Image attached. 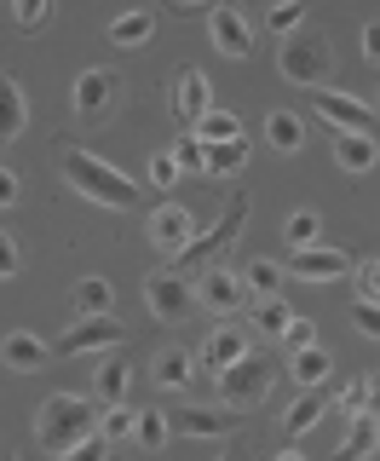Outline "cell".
<instances>
[{"mask_svg": "<svg viewBox=\"0 0 380 461\" xmlns=\"http://www.w3.org/2000/svg\"><path fill=\"white\" fill-rule=\"evenodd\" d=\"M93 432H98V403L81 398V393H52L35 410V438H41V450H47L52 461L69 456L76 444H86Z\"/></svg>", "mask_w": 380, "mask_h": 461, "instance_id": "obj_1", "label": "cell"}, {"mask_svg": "<svg viewBox=\"0 0 380 461\" xmlns=\"http://www.w3.org/2000/svg\"><path fill=\"white\" fill-rule=\"evenodd\" d=\"M64 179L76 185L86 202H98V208H115V213H133L139 208V185L127 179L122 167L98 162L93 150H64Z\"/></svg>", "mask_w": 380, "mask_h": 461, "instance_id": "obj_2", "label": "cell"}, {"mask_svg": "<svg viewBox=\"0 0 380 461\" xmlns=\"http://www.w3.org/2000/svg\"><path fill=\"white\" fill-rule=\"evenodd\" d=\"M248 208H254V202H248V191H237V196L225 202V213H219L208 230H196V237H190V249H185V254H173V266H167V271H179V277L190 283V277H202L208 266H219V254H225L231 242L242 237Z\"/></svg>", "mask_w": 380, "mask_h": 461, "instance_id": "obj_3", "label": "cell"}, {"mask_svg": "<svg viewBox=\"0 0 380 461\" xmlns=\"http://www.w3.org/2000/svg\"><path fill=\"white\" fill-rule=\"evenodd\" d=\"M329 69H334V52H329V41H317V35H288L283 47H276V76L294 81V86H323Z\"/></svg>", "mask_w": 380, "mask_h": 461, "instance_id": "obj_4", "label": "cell"}, {"mask_svg": "<svg viewBox=\"0 0 380 461\" xmlns=\"http://www.w3.org/2000/svg\"><path fill=\"white\" fill-rule=\"evenodd\" d=\"M271 381H276V364L271 357H237L231 369H219V398L231 403V410H254V403H266L271 393Z\"/></svg>", "mask_w": 380, "mask_h": 461, "instance_id": "obj_5", "label": "cell"}, {"mask_svg": "<svg viewBox=\"0 0 380 461\" xmlns=\"http://www.w3.org/2000/svg\"><path fill=\"white\" fill-rule=\"evenodd\" d=\"M122 340H127V323H115V317H81V323L64 329L58 357H98V352H115Z\"/></svg>", "mask_w": 380, "mask_h": 461, "instance_id": "obj_6", "label": "cell"}, {"mask_svg": "<svg viewBox=\"0 0 380 461\" xmlns=\"http://www.w3.org/2000/svg\"><path fill=\"white\" fill-rule=\"evenodd\" d=\"M190 283L179 277V271H150L144 277V306H150V317L156 323H185L190 317Z\"/></svg>", "mask_w": 380, "mask_h": 461, "instance_id": "obj_7", "label": "cell"}, {"mask_svg": "<svg viewBox=\"0 0 380 461\" xmlns=\"http://www.w3.org/2000/svg\"><path fill=\"white\" fill-rule=\"evenodd\" d=\"M312 110L323 115L334 133H363V139H375V110L363 104V98H352V93H312Z\"/></svg>", "mask_w": 380, "mask_h": 461, "instance_id": "obj_8", "label": "cell"}, {"mask_svg": "<svg viewBox=\"0 0 380 461\" xmlns=\"http://www.w3.org/2000/svg\"><path fill=\"white\" fill-rule=\"evenodd\" d=\"M122 98V76L115 69H81L76 76V115L81 122H104Z\"/></svg>", "mask_w": 380, "mask_h": 461, "instance_id": "obj_9", "label": "cell"}, {"mask_svg": "<svg viewBox=\"0 0 380 461\" xmlns=\"http://www.w3.org/2000/svg\"><path fill=\"white\" fill-rule=\"evenodd\" d=\"M352 266H357V259L346 249H323V242H317V249H294L283 271H288V277H305V283H334V277H346Z\"/></svg>", "mask_w": 380, "mask_h": 461, "instance_id": "obj_10", "label": "cell"}, {"mask_svg": "<svg viewBox=\"0 0 380 461\" xmlns=\"http://www.w3.org/2000/svg\"><path fill=\"white\" fill-rule=\"evenodd\" d=\"M190 237H196V213H190L185 202H162V208L150 213V242L162 254H185Z\"/></svg>", "mask_w": 380, "mask_h": 461, "instance_id": "obj_11", "label": "cell"}, {"mask_svg": "<svg viewBox=\"0 0 380 461\" xmlns=\"http://www.w3.org/2000/svg\"><path fill=\"white\" fill-rule=\"evenodd\" d=\"M208 35H213V52H225V58H248V52H254V29H248V18L237 6H213L208 12Z\"/></svg>", "mask_w": 380, "mask_h": 461, "instance_id": "obj_12", "label": "cell"}, {"mask_svg": "<svg viewBox=\"0 0 380 461\" xmlns=\"http://www.w3.org/2000/svg\"><path fill=\"white\" fill-rule=\"evenodd\" d=\"M208 110H213V104H208V76H202V69H179V76H173V115L185 122V133H190V127H196Z\"/></svg>", "mask_w": 380, "mask_h": 461, "instance_id": "obj_13", "label": "cell"}, {"mask_svg": "<svg viewBox=\"0 0 380 461\" xmlns=\"http://www.w3.org/2000/svg\"><path fill=\"white\" fill-rule=\"evenodd\" d=\"M47 357H52V346L41 340V335H29V329H12V335L0 340V364H6L12 375H35V369H47Z\"/></svg>", "mask_w": 380, "mask_h": 461, "instance_id": "obj_14", "label": "cell"}, {"mask_svg": "<svg viewBox=\"0 0 380 461\" xmlns=\"http://www.w3.org/2000/svg\"><path fill=\"white\" fill-rule=\"evenodd\" d=\"M242 294H248V288H242V277H237V271H225V266H208V271H202V288H196V300H202V306H213V312H242Z\"/></svg>", "mask_w": 380, "mask_h": 461, "instance_id": "obj_15", "label": "cell"}, {"mask_svg": "<svg viewBox=\"0 0 380 461\" xmlns=\"http://www.w3.org/2000/svg\"><path fill=\"white\" fill-rule=\"evenodd\" d=\"M167 427L179 432V438H225V432L237 427V415H225V410H167Z\"/></svg>", "mask_w": 380, "mask_h": 461, "instance_id": "obj_16", "label": "cell"}, {"mask_svg": "<svg viewBox=\"0 0 380 461\" xmlns=\"http://www.w3.org/2000/svg\"><path fill=\"white\" fill-rule=\"evenodd\" d=\"M237 357H248V335H242L237 323H225V329H213L208 346L196 352V369H213V375H219V369L237 364Z\"/></svg>", "mask_w": 380, "mask_h": 461, "instance_id": "obj_17", "label": "cell"}, {"mask_svg": "<svg viewBox=\"0 0 380 461\" xmlns=\"http://www.w3.org/2000/svg\"><path fill=\"white\" fill-rule=\"evenodd\" d=\"M93 386H98V403H122L127 398V386H133V364L127 357H115V352H104L98 357V369H93Z\"/></svg>", "mask_w": 380, "mask_h": 461, "instance_id": "obj_18", "label": "cell"}, {"mask_svg": "<svg viewBox=\"0 0 380 461\" xmlns=\"http://www.w3.org/2000/svg\"><path fill=\"white\" fill-rule=\"evenodd\" d=\"M380 450V415H352V427H346L340 450H334V461H363Z\"/></svg>", "mask_w": 380, "mask_h": 461, "instance_id": "obj_19", "label": "cell"}, {"mask_svg": "<svg viewBox=\"0 0 380 461\" xmlns=\"http://www.w3.org/2000/svg\"><path fill=\"white\" fill-rule=\"evenodd\" d=\"M323 410H329V393H323V386H305V393L294 398V410L283 415V432H288V438H300V432H312L317 421H323Z\"/></svg>", "mask_w": 380, "mask_h": 461, "instance_id": "obj_20", "label": "cell"}, {"mask_svg": "<svg viewBox=\"0 0 380 461\" xmlns=\"http://www.w3.org/2000/svg\"><path fill=\"white\" fill-rule=\"evenodd\" d=\"M190 375H196V357H190L185 346H162V352H156V381H162L167 393H185Z\"/></svg>", "mask_w": 380, "mask_h": 461, "instance_id": "obj_21", "label": "cell"}, {"mask_svg": "<svg viewBox=\"0 0 380 461\" xmlns=\"http://www.w3.org/2000/svg\"><path fill=\"white\" fill-rule=\"evenodd\" d=\"M29 122V104H23V86L12 76H0V139H18Z\"/></svg>", "mask_w": 380, "mask_h": 461, "instance_id": "obj_22", "label": "cell"}, {"mask_svg": "<svg viewBox=\"0 0 380 461\" xmlns=\"http://www.w3.org/2000/svg\"><path fill=\"white\" fill-rule=\"evenodd\" d=\"M334 162L346 173H369L380 162V150H375V139H363V133H340L334 139Z\"/></svg>", "mask_w": 380, "mask_h": 461, "instance_id": "obj_23", "label": "cell"}, {"mask_svg": "<svg viewBox=\"0 0 380 461\" xmlns=\"http://www.w3.org/2000/svg\"><path fill=\"white\" fill-rule=\"evenodd\" d=\"M242 167H248V139L208 144V167H202V173H213V179H231V173H242Z\"/></svg>", "mask_w": 380, "mask_h": 461, "instance_id": "obj_24", "label": "cell"}, {"mask_svg": "<svg viewBox=\"0 0 380 461\" xmlns=\"http://www.w3.org/2000/svg\"><path fill=\"white\" fill-rule=\"evenodd\" d=\"M150 35H156V18H150V12H122V18L110 23V47H144Z\"/></svg>", "mask_w": 380, "mask_h": 461, "instance_id": "obj_25", "label": "cell"}, {"mask_svg": "<svg viewBox=\"0 0 380 461\" xmlns=\"http://www.w3.org/2000/svg\"><path fill=\"white\" fill-rule=\"evenodd\" d=\"M283 277H288V271L276 266V259H248V271H242V288H254L259 300H276V294H283Z\"/></svg>", "mask_w": 380, "mask_h": 461, "instance_id": "obj_26", "label": "cell"}, {"mask_svg": "<svg viewBox=\"0 0 380 461\" xmlns=\"http://www.w3.org/2000/svg\"><path fill=\"white\" fill-rule=\"evenodd\" d=\"M110 306H115V288L104 277H81L76 283V312L81 317H110Z\"/></svg>", "mask_w": 380, "mask_h": 461, "instance_id": "obj_27", "label": "cell"}, {"mask_svg": "<svg viewBox=\"0 0 380 461\" xmlns=\"http://www.w3.org/2000/svg\"><path fill=\"white\" fill-rule=\"evenodd\" d=\"M190 133H196L202 144H225V139H242V122L231 110H208L196 127H190Z\"/></svg>", "mask_w": 380, "mask_h": 461, "instance_id": "obj_28", "label": "cell"}, {"mask_svg": "<svg viewBox=\"0 0 380 461\" xmlns=\"http://www.w3.org/2000/svg\"><path fill=\"white\" fill-rule=\"evenodd\" d=\"M167 438H173L167 410H139V427H133V444H139V450H162Z\"/></svg>", "mask_w": 380, "mask_h": 461, "instance_id": "obj_29", "label": "cell"}, {"mask_svg": "<svg viewBox=\"0 0 380 461\" xmlns=\"http://www.w3.org/2000/svg\"><path fill=\"white\" fill-rule=\"evenodd\" d=\"M288 375H294L300 386H323L329 381V352L323 346H305V352H294V369Z\"/></svg>", "mask_w": 380, "mask_h": 461, "instance_id": "obj_30", "label": "cell"}, {"mask_svg": "<svg viewBox=\"0 0 380 461\" xmlns=\"http://www.w3.org/2000/svg\"><path fill=\"white\" fill-rule=\"evenodd\" d=\"M248 317H254V329H259V335H276V340H283V329L294 323V312L283 306V294H276V300H259V306L248 312Z\"/></svg>", "mask_w": 380, "mask_h": 461, "instance_id": "obj_31", "label": "cell"}, {"mask_svg": "<svg viewBox=\"0 0 380 461\" xmlns=\"http://www.w3.org/2000/svg\"><path fill=\"white\" fill-rule=\"evenodd\" d=\"M266 139L276 144V150H300L305 144V127H300V115H288V110H276L271 122H266Z\"/></svg>", "mask_w": 380, "mask_h": 461, "instance_id": "obj_32", "label": "cell"}, {"mask_svg": "<svg viewBox=\"0 0 380 461\" xmlns=\"http://www.w3.org/2000/svg\"><path fill=\"white\" fill-rule=\"evenodd\" d=\"M133 427H139V410H127V403H110L104 410V421H98V432L115 444V438H133Z\"/></svg>", "mask_w": 380, "mask_h": 461, "instance_id": "obj_33", "label": "cell"}, {"mask_svg": "<svg viewBox=\"0 0 380 461\" xmlns=\"http://www.w3.org/2000/svg\"><path fill=\"white\" fill-rule=\"evenodd\" d=\"M266 23H271V35H276V41H288V35H300L305 6H300V0H288V6H271V12H266Z\"/></svg>", "mask_w": 380, "mask_h": 461, "instance_id": "obj_34", "label": "cell"}, {"mask_svg": "<svg viewBox=\"0 0 380 461\" xmlns=\"http://www.w3.org/2000/svg\"><path fill=\"white\" fill-rule=\"evenodd\" d=\"M283 237L294 242V249H317V213L312 208H300V213H288V225H283Z\"/></svg>", "mask_w": 380, "mask_h": 461, "instance_id": "obj_35", "label": "cell"}, {"mask_svg": "<svg viewBox=\"0 0 380 461\" xmlns=\"http://www.w3.org/2000/svg\"><path fill=\"white\" fill-rule=\"evenodd\" d=\"M173 162H179V173H202L208 167V144H202L196 133H185L179 144H173Z\"/></svg>", "mask_w": 380, "mask_h": 461, "instance_id": "obj_36", "label": "cell"}, {"mask_svg": "<svg viewBox=\"0 0 380 461\" xmlns=\"http://www.w3.org/2000/svg\"><path fill=\"white\" fill-rule=\"evenodd\" d=\"M352 277H357V300H375L380 306V259H357Z\"/></svg>", "mask_w": 380, "mask_h": 461, "instance_id": "obj_37", "label": "cell"}, {"mask_svg": "<svg viewBox=\"0 0 380 461\" xmlns=\"http://www.w3.org/2000/svg\"><path fill=\"white\" fill-rule=\"evenodd\" d=\"M334 403H340L346 415H369V381H346L340 393H334Z\"/></svg>", "mask_w": 380, "mask_h": 461, "instance_id": "obj_38", "label": "cell"}, {"mask_svg": "<svg viewBox=\"0 0 380 461\" xmlns=\"http://www.w3.org/2000/svg\"><path fill=\"white\" fill-rule=\"evenodd\" d=\"M283 346H288V357L305 352V346H317V323H305V317H294V323L283 329Z\"/></svg>", "mask_w": 380, "mask_h": 461, "instance_id": "obj_39", "label": "cell"}, {"mask_svg": "<svg viewBox=\"0 0 380 461\" xmlns=\"http://www.w3.org/2000/svg\"><path fill=\"white\" fill-rule=\"evenodd\" d=\"M58 461H110V438H104V432H93L86 444H76V450L58 456Z\"/></svg>", "mask_w": 380, "mask_h": 461, "instance_id": "obj_40", "label": "cell"}, {"mask_svg": "<svg viewBox=\"0 0 380 461\" xmlns=\"http://www.w3.org/2000/svg\"><path fill=\"white\" fill-rule=\"evenodd\" d=\"M352 323H357V335L380 340V306H375V300H357V306H352Z\"/></svg>", "mask_w": 380, "mask_h": 461, "instance_id": "obj_41", "label": "cell"}, {"mask_svg": "<svg viewBox=\"0 0 380 461\" xmlns=\"http://www.w3.org/2000/svg\"><path fill=\"white\" fill-rule=\"evenodd\" d=\"M12 18H18V29H41V23H47V0H18Z\"/></svg>", "mask_w": 380, "mask_h": 461, "instance_id": "obj_42", "label": "cell"}, {"mask_svg": "<svg viewBox=\"0 0 380 461\" xmlns=\"http://www.w3.org/2000/svg\"><path fill=\"white\" fill-rule=\"evenodd\" d=\"M18 266H23L18 242H12V230H0V277H18Z\"/></svg>", "mask_w": 380, "mask_h": 461, "instance_id": "obj_43", "label": "cell"}, {"mask_svg": "<svg viewBox=\"0 0 380 461\" xmlns=\"http://www.w3.org/2000/svg\"><path fill=\"white\" fill-rule=\"evenodd\" d=\"M150 185H179V162H173V150L150 156Z\"/></svg>", "mask_w": 380, "mask_h": 461, "instance_id": "obj_44", "label": "cell"}, {"mask_svg": "<svg viewBox=\"0 0 380 461\" xmlns=\"http://www.w3.org/2000/svg\"><path fill=\"white\" fill-rule=\"evenodd\" d=\"M12 202H18V173L0 167V208H12Z\"/></svg>", "mask_w": 380, "mask_h": 461, "instance_id": "obj_45", "label": "cell"}, {"mask_svg": "<svg viewBox=\"0 0 380 461\" xmlns=\"http://www.w3.org/2000/svg\"><path fill=\"white\" fill-rule=\"evenodd\" d=\"M363 58H369V64H380V23L363 29Z\"/></svg>", "mask_w": 380, "mask_h": 461, "instance_id": "obj_46", "label": "cell"}, {"mask_svg": "<svg viewBox=\"0 0 380 461\" xmlns=\"http://www.w3.org/2000/svg\"><path fill=\"white\" fill-rule=\"evenodd\" d=\"M369 415H380V381H369Z\"/></svg>", "mask_w": 380, "mask_h": 461, "instance_id": "obj_47", "label": "cell"}, {"mask_svg": "<svg viewBox=\"0 0 380 461\" xmlns=\"http://www.w3.org/2000/svg\"><path fill=\"white\" fill-rule=\"evenodd\" d=\"M219 461H254V456H248V450H225V456H219Z\"/></svg>", "mask_w": 380, "mask_h": 461, "instance_id": "obj_48", "label": "cell"}, {"mask_svg": "<svg viewBox=\"0 0 380 461\" xmlns=\"http://www.w3.org/2000/svg\"><path fill=\"white\" fill-rule=\"evenodd\" d=\"M276 461H305V456H300V450H283V456H276Z\"/></svg>", "mask_w": 380, "mask_h": 461, "instance_id": "obj_49", "label": "cell"}, {"mask_svg": "<svg viewBox=\"0 0 380 461\" xmlns=\"http://www.w3.org/2000/svg\"><path fill=\"white\" fill-rule=\"evenodd\" d=\"M0 461H18V456H12V450H0Z\"/></svg>", "mask_w": 380, "mask_h": 461, "instance_id": "obj_50", "label": "cell"}]
</instances>
